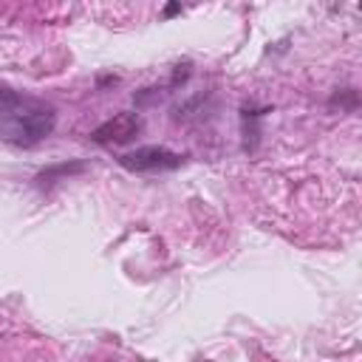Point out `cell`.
<instances>
[{
	"instance_id": "cell-1",
	"label": "cell",
	"mask_w": 362,
	"mask_h": 362,
	"mask_svg": "<svg viewBox=\"0 0 362 362\" xmlns=\"http://www.w3.org/2000/svg\"><path fill=\"white\" fill-rule=\"evenodd\" d=\"M54 125H57V113L54 108L43 105L40 102L34 111H28L26 116L14 119L9 125L0 127V139H6L12 145H20V147H34L37 142H43L46 136H51Z\"/></svg>"
},
{
	"instance_id": "cell-2",
	"label": "cell",
	"mask_w": 362,
	"mask_h": 362,
	"mask_svg": "<svg viewBox=\"0 0 362 362\" xmlns=\"http://www.w3.org/2000/svg\"><path fill=\"white\" fill-rule=\"evenodd\" d=\"M181 153L167 150L161 145H147V147H136L133 153L119 156V164L130 173H158V170H178L184 164Z\"/></svg>"
},
{
	"instance_id": "cell-3",
	"label": "cell",
	"mask_w": 362,
	"mask_h": 362,
	"mask_svg": "<svg viewBox=\"0 0 362 362\" xmlns=\"http://www.w3.org/2000/svg\"><path fill=\"white\" fill-rule=\"evenodd\" d=\"M142 127H145V122H142L139 113L122 111L116 116H111L108 122H102L99 127H93L91 139L96 145H127L142 133Z\"/></svg>"
},
{
	"instance_id": "cell-4",
	"label": "cell",
	"mask_w": 362,
	"mask_h": 362,
	"mask_svg": "<svg viewBox=\"0 0 362 362\" xmlns=\"http://www.w3.org/2000/svg\"><path fill=\"white\" fill-rule=\"evenodd\" d=\"M37 105H40L37 99L23 96V93L12 91L9 85H0V119H3V125H9V122H14V119H20V116H26V113L34 111Z\"/></svg>"
},
{
	"instance_id": "cell-5",
	"label": "cell",
	"mask_w": 362,
	"mask_h": 362,
	"mask_svg": "<svg viewBox=\"0 0 362 362\" xmlns=\"http://www.w3.org/2000/svg\"><path fill=\"white\" fill-rule=\"evenodd\" d=\"M88 170V164L85 161H59V164H51V167H46V170H40L37 173V181L40 187L43 184H54V181H59V178H71V176H79V173H85Z\"/></svg>"
},
{
	"instance_id": "cell-6",
	"label": "cell",
	"mask_w": 362,
	"mask_h": 362,
	"mask_svg": "<svg viewBox=\"0 0 362 362\" xmlns=\"http://www.w3.org/2000/svg\"><path fill=\"white\" fill-rule=\"evenodd\" d=\"M328 105H340L343 111H356V108H359V91H356V88H343L340 93L331 96Z\"/></svg>"
},
{
	"instance_id": "cell-7",
	"label": "cell",
	"mask_w": 362,
	"mask_h": 362,
	"mask_svg": "<svg viewBox=\"0 0 362 362\" xmlns=\"http://www.w3.org/2000/svg\"><path fill=\"white\" fill-rule=\"evenodd\" d=\"M119 77H113V74H108V77H99L96 79V88H108V85H116Z\"/></svg>"
},
{
	"instance_id": "cell-8",
	"label": "cell",
	"mask_w": 362,
	"mask_h": 362,
	"mask_svg": "<svg viewBox=\"0 0 362 362\" xmlns=\"http://www.w3.org/2000/svg\"><path fill=\"white\" fill-rule=\"evenodd\" d=\"M176 14H181V3H167V6H164V17H176Z\"/></svg>"
}]
</instances>
